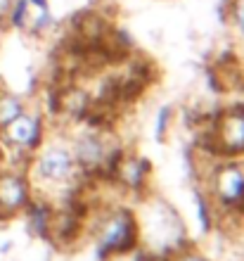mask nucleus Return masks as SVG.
<instances>
[{
	"label": "nucleus",
	"instance_id": "f257e3e1",
	"mask_svg": "<svg viewBox=\"0 0 244 261\" xmlns=\"http://www.w3.org/2000/svg\"><path fill=\"white\" fill-rule=\"evenodd\" d=\"M76 157L64 145H48L36 159V176L45 183H64L74 173Z\"/></svg>",
	"mask_w": 244,
	"mask_h": 261
},
{
	"label": "nucleus",
	"instance_id": "f03ea898",
	"mask_svg": "<svg viewBox=\"0 0 244 261\" xmlns=\"http://www.w3.org/2000/svg\"><path fill=\"white\" fill-rule=\"evenodd\" d=\"M135 240V223L128 212H119L114 216H109L107 223L100 230V249L102 252H123L130 247Z\"/></svg>",
	"mask_w": 244,
	"mask_h": 261
},
{
	"label": "nucleus",
	"instance_id": "7ed1b4c3",
	"mask_svg": "<svg viewBox=\"0 0 244 261\" xmlns=\"http://www.w3.org/2000/svg\"><path fill=\"white\" fill-rule=\"evenodd\" d=\"M3 133H5L7 143L14 145V147H21V150L36 147L38 140H41V119L36 117V114L21 112L14 121H10L3 128Z\"/></svg>",
	"mask_w": 244,
	"mask_h": 261
},
{
	"label": "nucleus",
	"instance_id": "20e7f679",
	"mask_svg": "<svg viewBox=\"0 0 244 261\" xmlns=\"http://www.w3.org/2000/svg\"><path fill=\"white\" fill-rule=\"evenodd\" d=\"M213 190H216V197L223 204H239L244 199V169L235 164L218 169L216 178H213Z\"/></svg>",
	"mask_w": 244,
	"mask_h": 261
},
{
	"label": "nucleus",
	"instance_id": "39448f33",
	"mask_svg": "<svg viewBox=\"0 0 244 261\" xmlns=\"http://www.w3.org/2000/svg\"><path fill=\"white\" fill-rule=\"evenodd\" d=\"M29 202L26 180L19 173H3L0 176V212L14 214L24 209Z\"/></svg>",
	"mask_w": 244,
	"mask_h": 261
},
{
	"label": "nucleus",
	"instance_id": "423d86ee",
	"mask_svg": "<svg viewBox=\"0 0 244 261\" xmlns=\"http://www.w3.org/2000/svg\"><path fill=\"white\" fill-rule=\"evenodd\" d=\"M223 145L232 152H244V110H232L223 117L221 126Z\"/></svg>",
	"mask_w": 244,
	"mask_h": 261
},
{
	"label": "nucleus",
	"instance_id": "0eeeda50",
	"mask_svg": "<svg viewBox=\"0 0 244 261\" xmlns=\"http://www.w3.org/2000/svg\"><path fill=\"white\" fill-rule=\"evenodd\" d=\"M71 152H74V157H76V164L97 166L104 159V143L97 136H83L76 140Z\"/></svg>",
	"mask_w": 244,
	"mask_h": 261
},
{
	"label": "nucleus",
	"instance_id": "6e6552de",
	"mask_svg": "<svg viewBox=\"0 0 244 261\" xmlns=\"http://www.w3.org/2000/svg\"><path fill=\"white\" fill-rule=\"evenodd\" d=\"M21 112H24L21 97L12 95V93H0V128H5L10 121H14Z\"/></svg>",
	"mask_w": 244,
	"mask_h": 261
},
{
	"label": "nucleus",
	"instance_id": "1a4fd4ad",
	"mask_svg": "<svg viewBox=\"0 0 244 261\" xmlns=\"http://www.w3.org/2000/svg\"><path fill=\"white\" fill-rule=\"evenodd\" d=\"M14 3H17V0H0V24L5 19H10V14H12V10H14Z\"/></svg>",
	"mask_w": 244,
	"mask_h": 261
},
{
	"label": "nucleus",
	"instance_id": "9d476101",
	"mask_svg": "<svg viewBox=\"0 0 244 261\" xmlns=\"http://www.w3.org/2000/svg\"><path fill=\"white\" fill-rule=\"evenodd\" d=\"M235 21H237L239 31L244 34V0H237V5H235Z\"/></svg>",
	"mask_w": 244,
	"mask_h": 261
},
{
	"label": "nucleus",
	"instance_id": "9b49d317",
	"mask_svg": "<svg viewBox=\"0 0 244 261\" xmlns=\"http://www.w3.org/2000/svg\"><path fill=\"white\" fill-rule=\"evenodd\" d=\"M178 261H206L204 256H199V254H185V256H180Z\"/></svg>",
	"mask_w": 244,
	"mask_h": 261
}]
</instances>
